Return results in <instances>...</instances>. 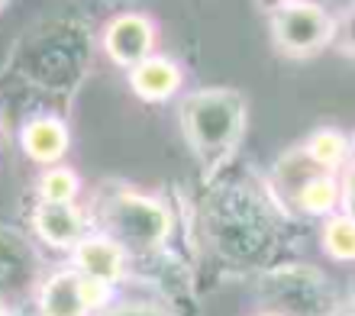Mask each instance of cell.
<instances>
[{"label":"cell","instance_id":"cell-1","mask_svg":"<svg viewBox=\"0 0 355 316\" xmlns=\"http://www.w3.org/2000/svg\"><path fill=\"white\" fill-rule=\"evenodd\" d=\"M91 65V33L78 19H46L19 39L10 68L49 97H71Z\"/></svg>","mask_w":355,"mask_h":316},{"label":"cell","instance_id":"cell-2","mask_svg":"<svg viewBox=\"0 0 355 316\" xmlns=\"http://www.w3.org/2000/svg\"><path fill=\"white\" fill-rule=\"evenodd\" d=\"M181 132L207 181H214L239 152L245 132V100L233 87H204L181 103Z\"/></svg>","mask_w":355,"mask_h":316},{"label":"cell","instance_id":"cell-3","mask_svg":"<svg viewBox=\"0 0 355 316\" xmlns=\"http://www.w3.org/2000/svg\"><path fill=\"white\" fill-rule=\"evenodd\" d=\"M87 223L97 233L113 239L126 255L132 252H159L171 233V213L159 197L132 191L123 184L103 187L94 197Z\"/></svg>","mask_w":355,"mask_h":316},{"label":"cell","instance_id":"cell-4","mask_svg":"<svg viewBox=\"0 0 355 316\" xmlns=\"http://www.w3.org/2000/svg\"><path fill=\"white\" fill-rule=\"evenodd\" d=\"M336 17L310 0H288L275 3L268 13L271 42L284 58H310L333 46Z\"/></svg>","mask_w":355,"mask_h":316},{"label":"cell","instance_id":"cell-5","mask_svg":"<svg viewBox=\"0 0 355 316\" xmlns=\"http://www.w3.org/2000/svg\"><path fill=\"white\" fill-rule=\"evenodd\" d=\"M113 288L94 281L78 268H62L39 284L36 307L39 316H91L94 310H107Z\"/></svg>","mask_w":355,"mask_h":316},{"label":"cell","instance_id":"cell-6","mask_svg":"<svg viewBox=\"0 0 355 316\" xmlns=\"http://www.w3.org/2000/svg\"><path fill=\"white\" fill-rule=\"evenodd\" d=\"M262 290L275 300V316H323L329 310V284L317 268L291 265L268 271Z\"/></svg>","mask_w":355,"mask_h":316},{"label":"cell","instance_id":"cell-7","mask_svg":"<svg viewBox=\"0 0 355 316\" xmlns=\"http://www.w3.org/2000/svg\"><path fill=\"white\" fill-rule=\"evenodd\" d=\"M33 290H36L33 245L13 229H0V313H10Z\"/></svg>","mask_w":355,"mask_h":316},{"label":"cell","instance_id":"cell-8","mask_svg":"<svg viewBox=\"0 0 355 316\" xmlns=\"http://www.w3.org/2000/svg\"><path fill=\"white\" fill-rule=\"evenodd\" d=\"M155 36H159V29L146 13H120L107 23L101 46L113 65L136 68L139 62L152 58Z\"/></svg>","mask_w":355,"mask_h":316},{"label":"cell","instance_id":"cell-9","mask_svg":"<svg viewBox=\"0 0 355 316\" xmlns=\"http://www.w3.org/2000/svg\"><path fill=\"white\" fill-rule=\"evenodd\" d=\"M87 213H81L75 204H42L33 210V229L52 249H75L87 236Z\"/></svg>","mask_w":355,"mask_h":316},{"label":"cell","instance_id":"cell-10","mask_svg":"<svg viewBox=\"0 0 355 316\" xmlns=\"http://www.w3.org/2000/svg\"><path fill=\"white\" fill-rule=\"evenodd\" d=\"M71 255H75V268L81 271V274H87V278H94V281H103V284H110V288L126 274V261H130V255H126L116 242L101 233L85 236V239L71 249Z\"/></svg>","mask_w":355,"mask_h":316},{"label":"cell","instance_id":"cell-11","mask_svg":"<svg viewBox=\"0 0 355 316\" xmlns=\"http://www.w3.org/2000/svg\"><path fill=\"white\" fill-rule=\"evenodd\" d=\"M68 130L58 116H33V120L23 123L19 130V146H23V155L36 165L55 168L62 165V158L68 152Z\"/></svg>","mask_w":355,"mask_h":316},{"label":"cell","instance_id":"cell-12","mask_svg":"<svg viewBox=\"0 0 355 316\" xmlns=\"http://www.w3.org/2000/svg\"><path fill=\"white\" fill-rule=\"evenodd\" d=\"M181 68L171 58L152 55L146 62H139L136 68H130V87L132 94L146 103H165L168 97H175L181 91Z\"/></svg>","mask_w":355,"mask_h":316},{"label":"cell","instance_id":"cell-13","mask_svg":"<svg viewBox=\"0 0 355 316\" xmlns=\"http://www.w3.org/2000/svg\"><path fill=\"white\" fill-rule=\"evenodd\" d=\"M291 200L304 216H333L339 207V175H327V171H310L294 191Z\"/></svg>","mask_w":355,"mask_h":316},{"label":"cell","instance_id":"cell-14","mask_svg":"<svg viewBox=\"0 0 355 316\" xmlns=\"http://www.w3.org/2000/svg\"><path fill=\"white\" fill-rule=\"evenodd\" d=\"M297 152L307 158L317 171L336 175L339 168L346 165L349 152H352V139H349L346 132L333 130V126H320L313 136H307V142H304Z\"/></svg>","mask_w":355,"mask_h":316},{"label":"cell","instance_id":"cell-15","mask_svg":"<svg viewBox=\"0 0 355 316\" xmlns=\"http://www.w3.org/2000/svg\"><path fill=\"white\" fill-rule=\"evenodd\" d=\"M320 245L329 258L355 261V220L346 213H333L320 229Z\"/></svg>","mask_w":355,"mask_h":316},{"label":"cell","instance_id":"cell-16","mask_svg":"<svg viewBox=\"0 0 355 316\" xmlns=\"http://www.w3.org/2000/svg\"><path fill=\"white\" fill-rule=\"evenodd\" d=\"M78 191H81V181L68 165L46 168L36 184V194L42 204H75Z\"/></svg>","mask_w":355,"mask_h":316},{"label":"cell","instance_id":"cell-17","mask_svg":"<svg viewBox=\"0 0 355 316\" xmlns=\"http://www.w3.org/2000/svg\"><path fill=\"white\" fill-rule=\"evenodd\" d=\"M333 49L339 55L355 58V3L346 7L336 17V29H333Z\"/></svg>","mask_w":355,"mask_h":316},{"label":"cell","instance_id":"cell-18","mask_svg":"<svg viewBox=\"0 0 355 316\" xmlns=\"http://www.w3.org/2000/svg\"><path fill=\"white\" fill-rule=\"evenodd\" d=\"M339 207L346 210V216L355 220V139L352 152H349L346 165H343V181H339Z\"/></svg>","mask_w":355,"mask_h":316},{"label":"cell","instance_id":"cell-19","mask_svg":"<svg viewBox=\"0 0 355 316\" xmlns=\"http://www.w3.org/2000/svg\"><path fill=\"white\" fill-rule=\"evenodd\" d=\"M103 316H175V313L159 300H130V304H120V307H110Z\"/></svg>","mask_w":355,"mask_h":316},{"label":"cell","instance_id":"cell-20","mask_svg":"<svg viewBox=\"0 0 355 316\" xmlns=\"http://www.w3.org/2000/svg\"><path fill=\"white\" fill-rule=\"evenodd\" d=\"M255 316H275V313H268V310H262V313H255Z\"/></svg>","mask_w":355,"mask_h":316},{"label":"cell","instance_id":"cell-21","mask_svg":"<svg viewBox=\"0 0 355 316\" xmlns=\"http://www.w3.org/2000/svg\"><path fill=\"white\" fill-rule=\"evenodd\" d=\"M3 10H7V3H3V0H0V13H3Z\"/></svg>","mask_w":355,"mask_h":316},{"label":"cell","instance_id":"cell-22","mask_svg":"<svg viewBox=\"0 0 355 316\" xmlns=\"http://www.w3.org/2000/svg\"><path fill=\"white\" fill-rule=\"evenodd\" d=\"M0 316H7V313H0Z\"/></svg>","mask_w":355,"mask_h":316}]
</instances>
